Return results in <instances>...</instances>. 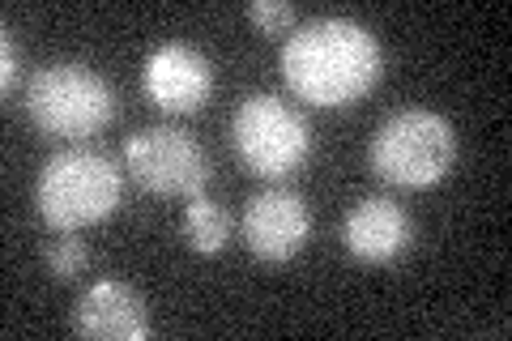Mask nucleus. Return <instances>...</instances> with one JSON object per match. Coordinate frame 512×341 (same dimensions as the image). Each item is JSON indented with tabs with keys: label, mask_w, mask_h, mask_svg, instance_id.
<instances>
[{
	"label": "nucleus",
	"mask_w": 512,
	"mask_h": 341,
	"mask_svg": "<svg viewBox=\"0 0 512 341\" xmlns=\"http://www.w3.org/2000/svg\"><path fill=\"white\" fill-rule=\"evenodd\" d=\"M384 73V47L363 22L312 18L282 43V77L299 103L350 107Z\"/></svg>",
	"instance_id": "1"
},
{
	"label": "nucleus",
	"mask_w": 512,
	"mask_h": 341,
	"mask_svg": "<svg viewBox=\"0 0 512 341\" xmlns=\"http://www.w3.org/2000/svg\"><path fill=\"white\" fill-rule=\"evenodd\" d=\"M124 197V171L116 158L90 145H69L43 162L35 205L52 231H86L103 222Z\"/></svg>",
	"instance_id": "2"
},
{
	"label": "nucleus",
	"mask_w": 512,
	"mask_h": 341,
	"mask_svg": "<svg viewBox=\"0 0 512 341\" xmlns=\"http://www.w3.org/2000/svg\"><path fill=\"white\" fill-rule=\"evenodd\" d=\"M372 171L397 188H431L457 162V133L427 107H406L372 133Z\"/></svg>",
	"instance_id": "3"
},
{
	"label": "nucleus",
	"mask_w": 512,
	"mask_h": 341,
	"mask_svg": "<svg viewBox=\"0 0 512 341\" xmlns=\"http://www.w3.org/2000/svg\"><path fill=\"white\" fill-rule=\"evenodd\" d=\"M26 111L39 133L82 141V137L103 133L116 120V94H111L107 77H99L90 64L60 60L30 77Z\"/></svg>",
	"instance_id": "4"
},
{
	"label": "nucleus",
	"mask_w": 512,
	"mask_h": 341,
	"mask_svg": "<svg viewBox=\"0 0 512 341\" xmlns=\"http://www.w3.org/2000/svg\"><path fill=\"white\" fill-rule=\"evenodd\" d=\"M231 141L239 162L261 180H286L312 154V128L303 111H295L278 94H248L235 107Z\"/></svg>",
	"instance_id": "5"
},
{
	"label": "nucleus",
	"mask_w": 512,
	"mask_h": 341,
	"mask_svg": "<svg viewBox=\"0 0 512 341\" xmlns=\"http://www.w3.org/2000/svg\"><path fill=\"white\" fill-rule=\"evenodd\" d=\"M124 171L154 197H197L210 184V158L201 141L171 124H154L128 137Z\"/></svg>",
	"instance_id": "6"
},
{
	"label": "nucleus",
	"mask_w": 512,
	"mask_h": 341,
	"mask_svg": "<svg viewBox=\"0 0 512 341\" xmlns=\"http://www.w3.org/2000/svg\"><path fill=\"white\" fill-rule=\"evenodd\" d=\"M312 214L299 192L291 188H265L244 205V243L256 261L282 265L308 243Z\"/></svg>",
	"instance_id": "7"
},
{
	"label": "nucleus",
	"mask_w": 512,
	"mask_h": 341,
	"mask_svg": "<svg viewBox=\"0 0 512 341\" xmlns=\"http://www.w3.org/2000/svg\"><path fill=\"white\" fill-rule=\"evenodd\" d=\"M141 86H146L154 107L171 111V116H192V111H201L210 103L214 69L192 43H158L146 56Z\"/></svg>",
	"instance_id": "8"
},
{
	"label": "nucleus",
	"mask_w": 512,
	"mask_h": 341,
	"mask_svg": "<svg viewBox=\"0 0 512 341\" xmlns=\"http://www.w3.org/2000/svg\"><path fill=\"white\" fill-rule=\"evenodd\" d=\"M73 329L90 341H146L150 337V307L128 282L103 278L82 290L73 303Z\"/></svg>",
	"instance_id": "9"
},
{
	"label": "nucleus",
	"mask_w": 512,
	"mask_h": 341,
	"mask_svg": "<svg viewBox=\"0 0 512 341\" xmlns=\"http://www.w3.org/2000/svg\"><path fill=\"white\" fill-rule=\"evenodd\" d=\"M414 239V222L393 197H367L346 209L342 218V243L346 252L363 265H389L397 261Z\"/></svg>",
	"instance_id": "10"
},
{
	"label": "nucleus",
	"mask_w": 512,
	"mask_h": 341,
	"mask_svg": "<svg viewBox=\"0 0 512 341\" xmlns=\"http://www.w3.org/2000/svg\"><path fill=\"white\" fill-rule=\"evenodd\" d=\"M184 239H188V248H197L201 256H214L227 248V239H231V222L227 214H222V205H214L210 197H188L184 205Z\"/></svg>",
	"instance_id": "11"
},
{
	"label": "nucleus",
	"mask_w": 512,
	"mask_h": 341,
	"mask_svg": "<svg viewBox=\"0 0 512 341\" xmlns=\"http://www.w3.org/2000/svg\"><path fill=\"white\" fill-rule=\"evenodd\" d=\"M43 261L56 282H73L90 269V248H86V239H77V231H60V239L47 243Z\"/></svg>",
	"instance_id": "12"
},
{
	"label": "nucleus",
	"mask_w": 512,
	"mask_h": 341,
	"mask_svg": "<svg viewBox=\"0 0 512 341\" xmlns=\"http://www.w3.org/2000/svg\"><path fill=\"white\" fill-rule=\"evenodd\" d=\"M248 18L265 30V35H291L295 30V5L291 0H252Z\"/></svg>",
	"instance_id": "13"
},
{
	"label": "nucleus",
	"mask_w": 512,
	"mask_h": 341,
	"mask_svg": "<svg viewBox=\"0 0 512 341\" xmlns=\"http://www.w3.org/2000/svg\"><path fill=\"white\" fill-rule=\"evenodd\" d=\"M0 60H5V69H0V90L13 94L18 90V73H22V56H18V39H13V30H0Z\"/></svg>",
	"instance_id": "14"
}]
</instances>
